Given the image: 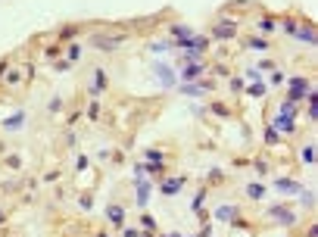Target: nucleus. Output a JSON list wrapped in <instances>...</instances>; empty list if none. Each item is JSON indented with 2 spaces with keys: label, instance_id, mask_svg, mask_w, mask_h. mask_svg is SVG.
<instances>
[{
  "label": "nucleus",
  "instance_id": "f257e3e1",
  "mask_svg": "<svg viewBox=\"0 0 318 237\" xmlns=\"http://www.w3.org/2000/svg\"><path fill=\"white\" fill-rule=\"evenodd\" d=\"M125 38H128L125 31L122 34H103V31H97V34H91V47H97V50H119V47L125 44Z\"/></svg>",
  "mask_w": 318,
  "mask_h": 237
},
{
  "label": "nucleus",
  "instance_id": "f03ea898",
  "mask_svg": "<svg viewBox=\"0 0 318 237\" xmlns=\"http://www.w3.org/2000/svg\"><path fill=\"white\" fill-rule=\"evenodd\" d=\"M234 34H237V22L234 19H221V22L212 25V38L215 41H228V38H234Z\"/></svg>",
  "mask_w": 318,
  "mask_h": 237
},
{
  "label": "nucleus",
  "instance_id": "7ed1b4c3",
  "mask_svg": "<svg viewBox=\"0 0 318 237\" xmlns=\"http://www.w3.org/2000/svg\"><path fill=\"white\" fill-rule=\"evenodd\" d=\"M268 216L278 219L281 225H297V212L287 209V206H272V209H268Z\"/></svg>",
  "mask_w": 318,
  "mask_h": 237
},
{
  "label": "nucleus",
  "instance_id": "20e7f679",
  "mask_svg": "<svg viewBox=\"0 0 318 237\" xmlns=\"http://www.w3.org/2000/svg\"><path fill=\"white\" fill-rule=\"evenodd\" d=\"M106 222H109L112 228H125V209H122L119 203L106 206Z\"/></svg>",
  "mask_w": 318,
  "mask_h": 237
},
{
  "label": "nucleus",
  "instance_id": "39448f33",
  "mask_svg": "<svg viewBox=\"0 0 318 237\" xmlns=\"http://www.w3.org/2000/svg\"><path fill=\"white\" fill-rule=\"evenodd\" d=\"M309 94V81L306 78H290V100H303Z\"/></svg>",
  "mask_w": 318,
  "mask_h": 237
},
{
  "label": "nucleus",
  "instance_id": "423d86ee",
  "mask_svg": "<svg viewBox=\"0 0 318 237\" xmlns=\"http://www.w3.org/2000/svg\"><path fill=\"white\" fill-rule=\"evenodd\" d=\"M200 75H203V66H200V63H187L181 69V78L187 81V85H191V81H200Z\"/></svg>",
  "mask_w": 318,
  "mask_h": 237
},
{
  "label": "nucleus",
  "instance_id": "0eeeda50",
  "mask_svg": "<svg viewBox=\"0 0 318 237\" xmlns=\"http://www.w3.org/2000/svg\"><path fill=\"white\" fill-rule=\"evenodd\" d=\"M212 88H215V85H212V81H206V78H203V81H197V85H184L181 91L187 94V97H200V94H203V91H212Z\"/></svg>",
  "mask_w": 318,
  "mask_h": 237
},
{
  "label": "nucleus",
  "instance_id": "6e6552de",
  "mask_svg": "<svg viewBox=\"0 0 318 237\" xmlns=\"http://www.w3.org/2000/svg\"><path fill=\"white\" fill-rule=\"evenodd\" d=\"M156 78H159V81H162V85H166V88H172V85H175L172 66H166V63H159V66H156Z\"/></svg>",
  "mask_w": 318,
  "mask_h": 237
},
{
  "label": "nucleus",
  "instance_id": "1a4fd4ad",
  "mask_svg": "<svg viewBox=\"0 0 318 237\" xmlns=\"http://www.w3.org/2000/svg\"><path fill=\"white\" fill-rule=\"evenodd\" d=\"M181 184H184V178H169V181H162V194L166 197H175L181 191Z\"/></svg>",
  "mask_w": 318,
  "mask_h": 237
},
{
  "label": "nucleus",
  "instance_id": "9d476101",
  "mask_svg": "<svg viewBox=\"0 0 318 237\" xmlns=\"http://www.w3.org/2000/svg\"><path fill=\"white\" fill-rule=\"evenodd\" d=\"M103 88H106V75H103V69H97V72H94V88H91V94L97 97V94H103Z\"/></svg>",
  "mask_w": 318,
  "mask_h": 237
},
{
  "label": "nucleus",
  "instance_id": "9b49d317",
  "mask_svg": "<svg viewBox=\"0 0 318 237\" xmlns=\"http://www.w3.org/2000/svg\"><path fill=\"white\" fill-rule=\"evenodd\" d=\"M215 219L218 222H234V219H237V209H234V206H221V209H215Z\"/></svg>",
  "mask_w": 318,
  "mask_h": 237
},
{
  "label": "nucleus",
  "instance_id": "f8f14e48",
  "mask_svg": "<svg viewBox=\"0 0 318 237\" xmlns=\"http://www.w3.org/2000/svg\"><path fill=\"white\" fill-rule=\"evenodd\" d=\"M147 200H150V184H137V206H147Z\"/></svg>",
  "mask_w": 318,
  "mask_h": 237
},
{
  "label": "nucleus",
  "instance_id": "ddd939ff",
  "mask_svg": "<svg viewBox=\"0 0 318 237\" xmlns=\"http://www.w3.org/2000/svg\"><path fill=\"white\" fill-rule=\"evenodd\" d=\"M278 187H281V191H290V194H300V191H303V187H300L297 181H290V178H281Z\"/></svg>",
  "mask_w": 318,
  "mask_h": 237
},
{
  "label": "nucleus",
  "instance_id": "4468645a",
  "mask_svg": "<svg viewBox=\"0 0 318 237\" xmlns=\"http://www.w3.org/2000/svg\"><path fill=\"white\" fill-rule=\"evenodd\" d=\"M78 31H81L78 25H63V28H60V41H72Z\"/></svg>",
  "mask_w": 318,
  "mask_h": 237
},
{
  "label": "nucleus",
  "instance_id": "2eb2a0df",
  "mask_svg": "<svg viewBox=\"0 0 318 237\" xmlns=\"http://www.w3.org/2000/svg\"><path fill=\"white\" fill-rule=\"evenodd\" d=\"M246 197H250V200H262L265 197V187L262 184H250V187H246Z\"/></svg>",
  "mask_w": 318,
  "mask_h": 237
},
{
  "label": "nucleus",
  "instance_id": "dca6fc26",
  "mask_svg": "<svg viewBox=\"0 0 318 237\" xmlns=\"http://www.w3.org/2000/svg\"><path fill=\"white\" fill-rule=\"evenodd\" d=\"M275 125L281 128V131H290V134H293V118H290V116H278Z\"/></svg>",
  "mask_w": 318,
  "mask_h": 237
},
{
  "label": "nucleus",
  "instance_id": "f3484780",
  "mask_svg": "<svg viewBox=\"0 0 318 237\" xmlns=\"http://www.w3.org/2000/svg\"><path fill=\"white\" fill-rule=\"evenodd\" d=\"M22 122H25V116H22V113H16V116H9L3 125H6V128H22Z\"/></svg>",
  "mask_w": 318,
  "mask_h": 237
},
{
  "label": "nucleus",
  "instance_id": "a211bd4d",
  "mask_svg": "<svg viewBox=\"0 0 318 237\" xmlns=\"http://www.w3.org/2000/svg\"><path fill=\"white\" fill-rule=\"evenodd\" d=\"M297 34H300V38H303L306 44H315V41H318V38H315V31H312V28H297Z\"/></svg>",
  "mask_w": 318,
  "mask_h": 237
},
{
  "label": "nucleus",
  "instance_id": "6ab92c4d",
  "mask_svg": "<svg viewBox=\"0 0 318 237\" xmlns=\"http://www.w3.org/2000/svg\"><path fill=\"white\" fill-rule=\"evenodd\" d=\"M259 31H262V34H268V31H275V19H259Z\"/></svg>",
  "mask_w": 318,
  "mask_h": 237
},
{
  "label": "nucleus",
  "instance_id": "aec40b11",
  "mask_svg": "<svg viewBox=\"0 0 318 237\" xmlns=\"http://www.w3.org/2000/svg\"><path fill=\"white\" fill-rule=\"evenodd\" d=\"M281 116H297V106H293V100H284V103H281Z\"/></svg>",
  "mask_w": 318,
  "mask_h": 237
},
{
  "label": "nucleus",
  "instance_id": "412c9836",
  "mask_svg": "<svg viewBox=\"0 0 318 237\" xmlns=\"http://www.w3.org/2000/svg\"><path fill=\"white\" fill-rule=\"evenodd\" d=\"M206 178H209V184H218V181H225V172H218V169H212V172H209Z\"/></svg>",
  "mask_w": 318,
  "mask_h": 237
},
{
  "label": "nucleus",
  "instance_id": "4be33fe9",
  "mask_svg": "<svg viewBox=\"0 0 318 237\" xmlns=\"http://www.w3.org/2000/svg\"><path fill=\"white\" fill-rule=\"evenodd\" d=\"M81 56V44H69V63H75Z\"/></svg>",
  "mask_w": 318,
  "mask_h": 237
},
{
  "label": "nucleus",
  "instance_id": "5701e85b",
  "mask_svg": "<svg viewBox=\"0 0 318 237\" xmlns=\"http://www.w3.org/2000/svg\"><path fill=\"white\" fill-rule=\"evenodd\" d=\"M250 47H253V50H268V41H265V38H253Z\"/></svg>",
  "mask_w": 318,
  "mask_h": 237
},
{
  "label": "nucleus",
  "instance_id": "b1692460",
  "mask_svg": "<svg viewBox=\"0 0 318 237\" xmlns=\"http://www.w3.org/2000/svg\"><path fill=\"white\" fill-rule=\"evenodd\" d=\"M53 69H56V72H69V69H72V63H69V59H56Z\"/></svg>",
  "mask_w": 318,
  "mask_h": 237
},
{
  "label": "nucleus",
  "instance_id": "393cba45",
  "mask_svg": "<svg viewBox=\"0 0 318 237\" xmlns=\"http://www.w3.org/2000/svg\"><path fill=\"white\" fill-rule=\"evenodd\" d=\"M44 56H47V59H56V56H60V44H50V47L44 50Z\"/></svg>",
  "mask_w": 318,
  "mask_h": 237
},
{
  "label": "nucleus",
  "instance_id": "a878e982",
  "mask_svg": "<svg viewBox=\"0 0 318 237\" xmlns=\"http://www.w3.org/2000/svg\"><path fill=\"white\" fill-rule=\"evenodd\" d=\"M212 113H215V116H231V110L225 103H212Z\"/></svg>",
  "mask_w": 318,
  "mask_h": 237
},
{
  "label": "nucleus",
  "instance_id": "bb28decb",
  "mask_svg": "<svg viewBox=\"0 0 318 237\" xmlns=\"http://www.w3.org/2000/svg\"><path fill=\"white\" fill-rule=\"evenodd\" d=\"M140 225H144L147 231H153V228H156V222H153V216H147V212H144V216H140Z\"/></svg>",
  "mask_w": 318,
  "mask_h": 237
},
{
  "label": "nucleus",
  "instance_id": "cd10ccee",
  "mask_svg": "<svg viewBox=\"0 0 318 237\" xmlns=\"http://www.w3.org/2000/svg\"><path fill=\"white\" fill-rule=\"evenodd\" d=\"M250 94H253V97H265L268 88H265V85H253V88H250Z\"/></svg>",
  "mask_w": 318,
  "mask_h": 237
},
{
  "label": "nucleus",
  "instance_id": "c85d7f7f",
  "mask_svg": "<svg viewBox=\"0 0 318 237\" xmlns=\"http://www.w3.org/2000/svg\"><path fill=\"white\" fill-rule=\"evenodd\" d=\"M3 81H6V85H19V72H9V69H6V75H3Z\"/></svg>",
  "mask_w": 318,
  "mask_h": 237
},
{
  "label": "nucleus",
  "instance_id": "c756f323",
  "mask_svg": "<svg viewBox=\"0 0 318 237\" xmlns=\"http://www.w3.org/2000/svg\"><path fill=\"white\" fill-rule=\"evenodd\" d=\"M297 28H300V25H297L293 19H284V31H287V34H297Z\"/></svg>",
  "mask_w": 318,
  "mask_h": 237
},
{
  "label": "nucleus",
  "instance_id": "7c9ffc66",
  "mask_svg": "<svg viewBox=\"0 0 318 237\" xmlns=\"http://www.w3.org/2000/svg\"><path fill=\"white\" fill-rule=\"evenodd\" d=\"M97 116H100V106H97V103H91V106H88V118L94 122V118H97Z\"/></svg>",
  "mask_w": 318,
  "mask_h": 237
},
{
  "label": "nucleus",
  "instance_id": "2f4dec72",
  "mask_svg": "<svg viewBox=\"0 0 318 237\" xmlns=\"http://www.w3.org/2000/svg\"><path fill=\"white\" fill-rule=\"evenodd\" d=\"M147 159L150 162H162V153L159 150H147Z\"/></svg>",
  "mask_w": 318,
  "mask_h": 237
},
{
  "label": "nucleus",
  "instance_id": "473e14b6",
  "mask_svg": "<svg viewBox=\"0 0 318 237\" xmlns=\"http://www.w3.org/2000/svg\"><path fill=\"white\" fill-rule=\"evenodd\" d=\"M253 165H256V172H259V175H265V172H268V162H265V159H256Z\"/></svg>",
  "mask_w": 318,
  "mask_h": 237
},
{
  "label": "nucleus",
  "instance_id": "72a5a7b5",
  "mask_svg": "<svg viewBox=\"0 0 318 237\" xmlns=\"http://www.w3.org/2000/svg\"><path fill=\"white\" fill-rule=\"evenodd\" d=\"M203 200H206V191H200V194L194 197V209H197V212H200V206H203Z\"/></svg>",
  "mask_w": 318,
  "mask_h": 237
},
{
  "label": "nucleus",
  "instance_id": "f704fd0d",
  "mask_svg": "<svg viewBox=\"0 0 318 237\" xmlns=\"http://www.w3.org/2000/svg\"><path fill=\"white\" fill-rule=\"evenodd\" d=\"M231 91H243V78L234 75V78H231Z\"/></svg>",
  "mask_w": 318,
  "mask_h": 237
},
{
  "label": "nucleus",
  "instance_id": "c9c22d12",
  "mask_svg": "<svg viewBox=\"0 0 318 237\" xmlns=\"http://www.w3.org/2000/svg\"><path fill=\"white\" fill-rule=\"evenodd\" d=\"M303 159H306V162H315V150L306 147V150H303Z\"/></svg>",
  "mask_w": 318,
  "mask_h": 237
},
{
  "label": "nucleus",
  "instance_id": "e433bc0d",
  "mask_svg": "<svg viewBox=\"0 0 318 237\" xmlns=\"http://www.w3.org/2000/svg\"><path fill=\"white\" fill-rule=\"evenodd\" d=\"M6 165H9V169H19L22 159H19V156H9V159H6Z\"/></svg>",
  "mask_w": 318,
  "mask_h": 237
},
{
  "label": "nucleus",
  "instance_id": "4c0bfd02",
  "mask_svg": "<svg viewBox=\"0 0 318 237\" xmlns=\"http://www.w3.org/2000/svg\"><path fill=\"white\" fill-rule=\"evenodd\" d=\"M246 78H250V81H259V78H262V72H259V69H250V72H246Z\"/></svg>",
  "mask_w": 318,
  "mask_h": 237
},
{
  "label": "nucleus",
  "instance_id": "58836bf2",
  "mask_svg": "<svg viewBox=\"0 0 318 237\" xmlns=\"http://www.w3.org/2000/svg\"><path fill=\"white\" fill-rule=\"evenodd\" d=\"M6 69H9V63H6V59H0V78L6 75Z\"/></svg>",
  "mask_w": 318,
  "mask_h": 237
},
{
  "label": "nucleus",
  "instance_id": "ea45409f",
  "mask_svg": "<svg viewBox=\"0 0 318 237\" xmlns=\"http://www.w3.org/2000/svg\"><path fill=\"white\" fill-rule=\"evenodd\" d=\"M3 222H6V216H3V212H0V225H3Z\"/></svg>",
  "mask_w": 318,
  "mask_h": 237
},
{
  "label": "nucleus",
  "instance_id": "a19ab883",
  "mask_svg": "<svg viewBox=\"0 0 318 237\" xmlns=\"http://www.w3.org/2000/svg\"><path fill=\"white\" fill-rule=\"evenodd\" d=\"M97 237H109V234H97Z\"/></svg>",
  "mask_w": 318,
  "mask_h": 237
},
{
  "label": "nucleus",
  "instance_id": "79ce46f5",
  "mask_svg": "<svg viewBox=\"0 0 318 237\" xmlns=\"http://www.w3.org/2000/svg\"><path fill=\"white\" fill-rule=\"evenodd\" d=\"M169 237H178V234H169Z\"/></svg>",
  "mask_w": 318,
  "mask_h": 237
}]
</instances>
